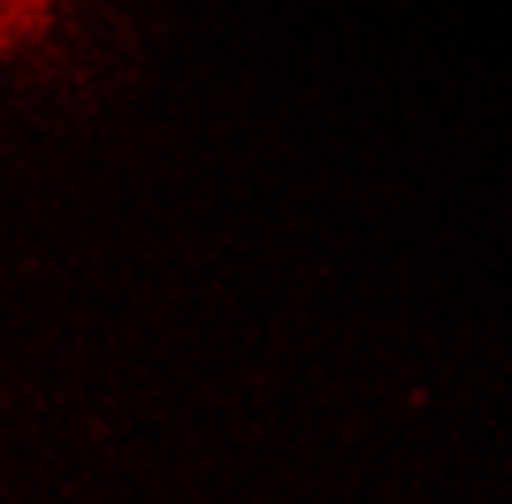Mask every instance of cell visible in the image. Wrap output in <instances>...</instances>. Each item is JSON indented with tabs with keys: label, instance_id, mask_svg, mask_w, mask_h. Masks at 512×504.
I'll use <instances>...</instances> for the list:
<instances>
[{
	"label": "cell",
	"instance_id": "cell-1",
	"mask_svg": "<svg viewBox=\"0 0 512 504\" xmlns=\"http://www.w3.org/2000/svg\"><path fill=\"white\" fill-rule=\"evenodd\" d=\"M54 23H62V0H0V62L46 46V39H54Z\"/></svg>",
	"mask_w": 512,
	"mask_h": 504
}]
</instances>
